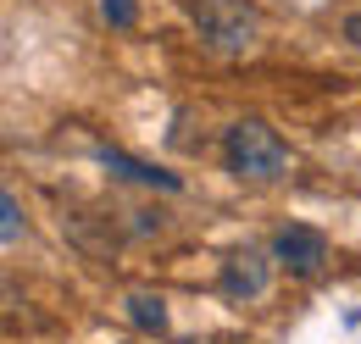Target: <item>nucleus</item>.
I'll return each mask as SVG.
<instances>
[{"mask_svg": "<svg viewBox=\"0 0 361 344\" xmlns=\"http://www.w3.org/2000/svg\"><path fill=\"white\" fill-rule=\"evenodd\" d=\"M223 161L233 178L245 183H278L289 172V145L262 123V117H239L233 128L223 133Z\"/></svg>", "mask_w": 361, "mask_h": 344, "instance_id": "obj_1", "label": "nucleus"}, {"mask_svg": "<svg viewBox=\"0 0 361 344\" xmlns=\"http://www.w3.org/2000/svg\"><path fill=\"white\" fill-rule=\"evenodd\" d=\"M189 17H195V28H200V39L212 44V50H223V56L250 50L256 34H262V11H256L250 0H195Z\"/></svg>", "mask_w": 361, "mask_h": 344, "instance_id": "obj_2", "label": "nucleus"}, {"mask_svg": "<svg viewBox=\"0 0 361 344\" xmlns=\"http://www.w3.org/2000/svg\"><path fill=\"white\" fill-rule=\"evenodd\" d=\"M272 261H278L283 272H295V278H317V272L328 266V239H322L317 228L289 222V228L272 233Z\"/></svg>", "mask_w": 361, "mask_h": 344, "instance_id": "obj_3", "label": "nucleus"}, {"mask_svg": "<svg viewBox=\"0 0 361 344\" xmlns=\"http://www.w3.org/2000/svg\"><path fill=\"white\" fill-rule=\"evenodd\" d=\"M217 289H223L228 300H256L262 289H267V256L262 250H233L223 261V278H217Z\"/></svg>", "mask_w": 361, "mask_h": 344, "instance_id": "obj_4", "label": "nucleus"}, {"mask_svg": "<svg viewBox=\"0 0 361 344\" xmlns=\"http://www.w3.org/2000/svg\"><path fill=\"white\" fill-rule=\"evenodd\" d=\"M100 167H111L117 178H134V183H156V189H178V178L161 167H145L134 156H123V150H100Z\"/></svg>", "mask_w": 361, "mask_h": 344, "instance_id": "obj_5", "label": "nucleus"}, {"mask_svg": "<svg viewBox=\"0 0 361 344\" xmlns=\"http://www.w3.org/2000/svg\"><path fill=\"white\" fill-rule=\"evenodd\" d=\"M123 311H128V322L145 328V333H167V300H161V295H128Z\"/></svg>", "mask_w": 361, "mask_h": 344, "instance_id": "obj_6", "label": "nucleus"}, {"mask_svg": "<svg viewBox=\"0 0 361 344\" xmlns=\"http://www.w3.org/2000/svg\"><path fill=\"white\" fill-rule=\"evenodd\" d=\"M0 216H6V222H0V239H6V245H17V233H23V206H17V195H6V200H0Z\"/></svg>", "mask_w": 361, "mask_h": 344, "instance_id": "obj_7", "label": "nucleus"}, {"mask_svg": "<svg viewBox=\"0 0 361 344\" xmlns=\"http://www.w3.org/2000/svg\"><path fill=\"white\" fill-rule=\"evenodd\" d=\"M100 17L111 23V28H134V0H100Z\"/></svg>", "mask_w": 361, "mask_h": 344, "instance_id": "obj_8", "label": "nucleus"}, {"mask_svg": "<svg viewBox=\"0 0 361 344\" xmlns=\"http://www.w3.org/2000/svg\"><path fill=\"white\" fill-rule=\"evenodd\" d=\"M345 39L361 50V11H350V17H345Z\"/></svg>", "mask_w": 361, "mask_h": 344, "instance_id": "obj_9", "label": "nucleus"}]
</instances>
